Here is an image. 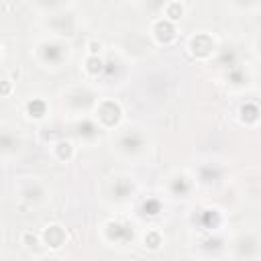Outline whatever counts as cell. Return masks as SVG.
<instances>
[{
  "label": "cell",
  "mask_w": 261,
  "mask_h": 261,
  "mask_svg": "<svg viewBox=\"0 0 261 261\" xmlns=\"http://www.w3.org/2000/svg\"><path fill=\"white\" fill-rule=\"evenodd\" d=\"M59 110L65 118H69L71 122L77 118H86L92 116L96 104L100 102V96L96 92L94 86L82 82V84H69L59 92Z\"/></svg>",
  "instance_id": "6da1fadb"
},
{
  "label": "cell",
  "mask_w": 261,
  "mask_h": 261,
  "mask_svg": "<svg viewBox=\"0 0 261 261\" xmlns=\"http://www.w3.org/2000/svg\"><path fill=\"white\" fill-rule=\"evenodd\" d=\"M112 153L128 163H141L149 155V137L139 126H120L110 133Z\"/></svg>",
  "instance_id": "7a4b0ae2"
},
{
  "label": "cell",
  "mask_w": 261,
  "mask_h": 261,
  "mask_svg": "<svg viewBox=\"0 0 261 261\" xmlns=\"http://www.w3.org/2000/svg\"><path fill=\"white\" fill-rule=\"evenodd\" d=\"M71 55H73L71 43L65 39L51 37V35L39 37L31 47L33 61L39 67L49 69V71H57V69L67 67V63L71 61Z\"/></svg>",
  "instance_id": "3957f363"
},
{
  "label": "cell",
  "mask_w": 261,
  "mask_h": 261,
  "mask_svg": "<svg viewBox=\"0 0 261 261\" xmlns=\"http://www.w3.org/2000/svg\"><path fill=\"white\" fill-rule=\"evenodd\" d=\"M102 198L106 204L114 206V208H126L133 206L139 200V181L135 175L118 171L112 173L102 188Z\"/></svg>",
  "instance_id": "277c9868"
},
{
  "label": "cell",
  "mask_w": 261,
  "mask_h": 261,
  "mask_svg": "<svg viewBox=\"0 0 261 261\" xmlns=\"http://www.w3.org/2000/svg\"><path fill=\"white\" fill-rule=\"evenodd\" d=\"M100 239L108 247L128 249V247L135 245L139 234H137V228L128 220H124V218H106L100 224Z\"/></svg>",
  "instance_id": "5b68a950"
},
{
  "label": "cell",
  "mask_w": 261,
  "mask_h": 261,
  "mask_svg": "<svg viewBox=\"0 0 261 261\" xmlns=\"http://www.w3.org/2000/svg\"><path fill=\"white\" fill-rule=\"evenodd\" d=\"M75 8H77V4H73L69 8H63L59 12H53V14L43 16V27H45V31H49L47 35L57 37V39L71 41L77 35V31H80V18L73 12Z\"/></svg>",
  "instance_id": "8992f818"
},
{
  "label": "cell",
  "mask_w": 261,
  "mask_h": 261,
  "mask_svg": "<svg viewBox=\"0 0 261 261\" xmlns=\"http://www.w3.org/2000/svg\"><path fill=\"white\" fill-rule=\"evenodd\" d=\"M196 190H198V181H196L194 173L188 169H173L163 179V194L175 202L192 200Z\"/></svg>",
  "instance_id": "52a82bcc"
},
{
  "label": "cell",
  "mask_w": 261,
  "mask_h": 261,
  "mask_svg": "<svg viewBox=\"0 0 261 261\" xmlns=\"http://www.w3.org/2000/svg\"><path fill=\"white\" fill-rule=\"evenodd\" d=\"M190 224L198 234L220 232L226 226V214L214 204H200L190 212Z\"/></svg>",
  "instance_id": "ba28073f"
},
{
  "label": "cell",
  "mask_w": 261,
  "mask_h": 261,
  "mask_svg": "<svg viewBox=\"0 0 261 261\" xmlns=\"http://www.w3.org/2000/svg\"><path fill=\"white\" fill-rule=\"evenodd\" d=\"M261 257V237L255 230L237 232L228 245L230 261H257Z\"/></svg>",
  "instance_id": "9c48e42d"
},
{
  "label": "cell",
  "mask_w": 261,
  "mask_h": 261,
  "mask_svg": "<svg viewBox=\"0 0 261 261\" xmlns=\"http://www.w3.org/2000/svg\"><path fill=\"white\" fill-rule=\"evenodd\" d=\"M14 196L24 206H41L49 198L45 181L37 175H20L14 181Z\"/></svg>",
  "instance_id": "30bf717a"
},
{
  "label": "cell",
  "mask_w": 261,
  "mask_h": 261,
  "mask_svg": "<svg viewBox=\"0 0 261 261\" xmlns=\"http://www.w3.org/2000/svg\"><path fill=\"white\" fill-rule=\"evenodd\" d=\"M220 49L218 37L210 31H194L186 39V51L196 61H212Z\"/></svg>",
  "instance_id": "8fae6325"
},
{
  "label": "cell",
  "mask_w": 261,
  "mask_h": 261,
  "mask_svg": "<svg viewBox=\"0 0 261 261\" xmlns=\"http://www.w3.org/2000/svg\"><path fill=\"white\" fill-rule=\"evenodd\" d=\"M230 239L224 230L220 232H206L196 237V253L206 261H222L228 257Z\"/></svg>",
  "instance_id": "7c38bea8"
},
{
  "label": "cell",
  "mask_w": 261,
  "mask_h": 261,
  "mask_svg": "<svg viewBox=\"0 0 261 261\" xmlns=\"http://www.w3.org/2000/svg\"><path fill=\"white\" fill-rule=\"evenodd\" d=\"M92 118L100 124L102 130L114 133L116 128L122 126L124 120V108L116 98H100V102L96 104Z\"/></svg>",
  "instance_id": "4fadbf2b"
},
{
  "label": "cell",
  "mask_w": 261,
  "mask_h": 261,
  "mask_svg": "<svg viewBox=\"0 0 261 261\" xmlns=\"http://www.w3.org/2000/svg\"><path fill=\"white\" fill-rule=\"evenodd\" d=\"M226 173H228L226 163H222L218 159L200 161L194 169V177L198 181V188H206V190H214V188L222 186L226 179Z\"/></svg>",
  "instance_id": "5bb4252c"
},
{
  "label": "cell",
  "mask_w": 261,
  "mask_h": 261,
  "mask_svg": "<svg viewBox=\"0 0 261 261\" xmlns=\"http://www.w3.org/2000/svg\"><path fill=\"white\" fill-rule=\"evenodd\" d=\"M104 59H106L104 73L98 82H102L104 86H120L128 75V59L118 49L116 51H106Z\"/></svg>",
  "instance_id": "9a60e30c"
},
{
  "label": "cell",
  "mask_w": 261,
  "mask_h": 261,
  "mask_svg": "<svg viewBox=\"0 0 261 261\" xmlns=\"http://www.w3.org/2000/svg\"><path fill=\"white\" fill-rule=\"evenodd\" d=\"M179 37V29L177 22L165 18V16H155L149 24V39L153 45L157 47H171Z\"/></svg>",
  "instance_id": "2e32d148"
},
{
  "label": "cell",
  "mask_w": 261,
  "mask_h": 261,
  "mask_svg": "<svg viewBox=\"0 0 261 261\" xmlns=\"http://www.w3.org/2000/svg\"><path fill=\"white\" fill-rule=\"evenodd\" d=\"M253 82H255V73H253L249 63H241V65L222 73V84L230 94L249 92L253 88Z\"/></svg>",
  "instance_id": "e0dca14e"
},
{
  "label": "cell",
  "mask_w": 261,
  "mask_h": 261,
  "mask_svg": "<svg viewBox=\"0 0 261 261\" xmlns=\"http://www.w3.org/2000/svg\"><path fill=\"white\" fill-rule=\"evenodd\" d=\"M71 133H73V139L82 143L84 147H94L96 143H100L104 130L92 116H86V118H77L71 122Z\"/></svg>",
  "instance_id": "ac0fdd59"
},
{
  "label": "cell",
  "mask_w": 261,
  "mask_h": 261,
  "mask_svg": "<svg viewBox=\"0 0 261 261\" xmlns=\"http://www.w3.org/2000/svg\"><path fill=\"white\" fill-rule=\"evenodd\" d=\"M135 210H137V216L141 220H159L163 214H165V200L157 194H149V196H143L135 202Z\"/></svg>",
  "instance_id": "d6986e66"
},
{
  "label": "cell",
  "mask_w": 261,
  "mask_h": 261,
  "mask_svg": "<svg viewBox=\"0 0 261 261\" xmlns=\"http://www.w3.org/2000/svg\"><path fill=\"white\" fill-rule=\"evenodd\" d=\"M22 114L31 122H45L51 116V104L45 96H39V94L29 96L22 102Z\"/></svg>",
  "instance_id": "ffe728a7"
},
{
  "label": "cell",
  "mask_w": 261,
  "mask_h": 261,
  "mask_svg": "<svg viewBox=\"0 0 261 261\" xmlns=\"http://www.w3.org/2000/svg\"><path fill=\"white\" fill-rule=\"evenodd\" d=\"M39 234H41L43 247L47 251H53V253H57L59 249H63L65 243H67V228L63 224H59V222H47L39 230Z\"/></svg>",
  "instance_id": "44dd1931"
},
{
  "label": "cell",
  "mask_w": 261,
  "mask_h": 261,
  "mask_svg": "<svg viewBox=\"0 0 261 261\" xmlns=\"http://www.w3.org/2000/svg\"><path fill=\"white\" fill-rule=\"evenodd\" d=\"M22 151V139L18 137L16 130L4 126L0 133V153H2V161L4 165H8L12 159H16Z\"/></svg>",
  "instance_id": "7402d4cb"
},
{
  "label": "cell",
  "mask_w": 261,
  "mask_h": 261,
  "mask_svg": "<svg viewBox=\"0 0 261 261\" xmlns=\"http://www.w3.org/2000/svg\"><path fill=\"white\" fill-rule=\"evenodd\" d=\"M49 153L51 157L57 161V163H71L75 159V153H77V147L71 139L67 137H57L55 141L49 143Z\"/></svg>",
  "instance_id": "603a6c76"
},
{
  "label": "cell",
  "mask_w": 261,
  "mask_h": 261,
  "mask_svg": "<svg viewBox=\"0 0 261 261\" xmlns=\"http://www.w3.org/2000/svg\"><path fill=\"white\" fill-rule=\"evenodd\" d=\"M237 120L241 126L245 128H255L261 122V106L255 100H245L241 102L239 110H237Z\"/></svg>",
  "instance_id": "cb8c5ba5"
},
{
  "label": "cell",
  "mask_w": 261,
  "mask_h": 261,
  "mask_svg": "<svg viewBox=\"0 0 261 261\" xmlns=\"http://www.w3.org/2000/svg\"><path fill=\"white\" fill-rule=\"evenodd\" d=\"M243 196L251 202H261V169L247 171L241 179Z\"/></svg>",
  "instance_id": "d4e9b609"
},
{
  "label": "cell",
  "mask_w": 261,
  "mask_h": 261,
  "mask_svg": "<svg viewBox=\"0 0 261 261\" xmlns=\"http://www.w3.org/2000/svg\"><path fill=\"white\" fill-rule=\"evenodd\" d=\"M104 65H106L104 55H84L82 73H84L86 82H98L104 73Z\"/></svg>",
  "instance_id": "484cf974"
},
{
  "label": "cell",
  "mask_w": 261,
  "mask_h": 261,
  "mask_svg": "<svg viewBox=\"0 0 261 261\" xmlns=\"http://www.w3.org/2000/svg\"><path fill=\"white\" fill-rule=\"evenodd\" d=\"M212 61L216 63V67H218L222 73L243 63V61H241V53H239V49L232 47V45H228V47H222V45H220V49H218V53H216V57H214Z\"/></svg>",
  "instance_id": "4316f807"
},
{
  "label": "cell",
  "mask_w": 261,
  "mask_h": 261,
  "mask_svg": "<svg viewBox=\"0 0 261 261\" xmlns=\"http://www.w3.org/2000/svg\"><path fill=\"white\" fill-rule=\"evenodd\" d=\"M139 243H141V247H143L147 253H157V251H161L163 245H165V234H163L161 228L149 226V228H145V230L141 232Z\"/></svg>",
  "instance_id": "83f0119b"
},
{
  "label": "cell",
  "mask_w": 261,
  "mask_h": 261,
  "mask_svg": "<svg viewBox=\"0 0 261 261\" xmlns=\"http://www.w3.org/2000/svg\"><path fill=\"white\" fill-rule=\"evenodd\" d=\"M186 14V4L179 2V0H169V2H163L161 4V16L177 22L181 20V16Z\"/></svg>",
  "instance_id": "f1b7e54d"
},
{
  "label": "cell",
  "mask_w": 261,
  "mask_h": 261,
  "mask_svg": "<svg viewBox=\"0 0 261 261\" xmlns=\"http://www.w3.org/2000/svg\"><path fill=\"white\" fill-rule=\"evenodd\" d=\"M18 241H20L22 249L29 251V253H37V251L45 249L43 247V241H41V234L39 232H33V230H22Z\"/></svg>",
  "instance_id": "f546056e"
},
{
  "label": "cell",
  "mask_w": 261,
  "mask_h": 261,
  "mask_svg": "<svg viewBox=\"0 0 261 261\" xmlns=\"http://www.w3.org/2000/svg\"><path fill=\"white\" fill-rule=\"evenodd\" d=\"M86 55H104V43L100 39H90L86 43Z\"/></svg>",
  "instance_id": "4dcf8cb0"
},
{
  "label": "cell",
  "mask_w": 261,
  "mask_h": 261,
  "mask_svg": "<svg viewBox=\"0 0 261 261\" xmlns=\"http://www.w3.org/2000/svg\"><path fill=\"white\" fill-rule=\"evenodd\" d=\"M12 94H14V84H12V80L4 73V75H2V96H4V98H10Z\"/></svg>",
  "instance_id": "1f68e13d"
},
{
  "label": "cell",
  "mask_w": 261,
  "mask_h": 261,
  "mask_svg": "<svg viewBox=\"0 0 261 261\" xmlns=\"http://www.w3.org/2000/svg\"><path fill=\"white\" fill-rule=\"evenodd\" d=\"M253 53L261 59V31H259V33H257V37L253 39Z\"/></svg>",
  "instance_id": "d6a6232c"
},
{
  "label": "cell",
  "mask_w": 261,
  "mask_h": 261,
  "mask_svg": "<svg viewBox=\"0 0 261 261\" xmlns=\"http://www.w3.org/2000/svg\"><path fill=\"white\" fill-rule=\"evenodd\" d=\"M37 261H63V259L57 255H43V257H37Z\"/></svg>",
  "instance_id": "836d02e7"
}]
</instances>
